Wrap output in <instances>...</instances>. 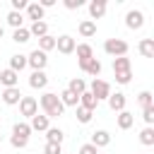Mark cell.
Returning <instances> with one entry per match:
<instances>
[{
  "instance_id": "cell-1",
  "label": "cell",
  "mask_w": 154,
  "mask_h": 154,
  "mask_svg": "<svg viewBox=\"0 0 154 154\" xmlns=\"http://www.w3.org/2000/svg\"><path fill=\"white\" fill-rule=\"evenodd\" d=\"M38 106L43 108V116L51 120V118H58V116H63V111H65V106L60 103V99H58V94H53V91H46L41 99H38Z\"/></svg>"
},
{
  "instance_id": "cell-2",
  "label": "cell",
  "mask_w": 154,
  "mask_h": 154,
  "mask_svg": "<svg viewBox=\"0 0 154 154\" xmlns=\"http://www.w3.org/2000/svg\"><path fill=\"white\" fill-rule=\"evenodd\" d=\"M87 89H89V94H91L96 101H103V99H108V96H111V84H108L106 79H101V77L91 79V84H89Z\"/></svg>"
},
{
  "instance_id": "cell-3",
  "label": "cell",
  "mask_w": 154,
  "mask_h": 154,
  "mask_svg": "<svg viewBox=\"0 0 154 154\" xmlns=\"http://www.w3.org/2000/svg\"><path fill=\"white\" fill-rule=\"evenodd\" d=\"M103 51H106L111 58L128 55V41H123V38H106V43H103Z\"/></svg>"
},
{
  "instance_id": "cell-4",
  "label": "cell",
  "mask_w": 154,
  "mask_h": 154,
  "mask_svg": "<svg viewBox=\"0 0 154 154\" xmlns=\"http://www.w3.org/2000/svg\"><path fill=\"white\" fill-rule=\"evenodd\" d=\"M26 65L34 70V72H43L46 70V65H48V53H43V51H31L29 55H26Z\"/></svg>"
},
{
  "instance_id": "cell-5",
  "label": "cell",
  "mask_w": 154,
  "mask_h": 154,
  "mask_svg": "<svg viewBox=\"0 0 154 154\" xmlns=\"http://www.w3.org/2000/svg\"><path fill=\"white\" fill-rule=\"evenodd\" d=\"M19 113H22L24 118H34V116L38 113V101H36L34 96H22V101H19Z\"/></svg>"
},
{
  "instance_id": "cell-6",
  "label": "cell",
  "mask_w": 154,
  "mask_h": 154,
  "mask_svg": "<svg viewBox=\"0 0 154 154\" xmlns=\"http://www.w3.org/2000/svg\"><path fill=\"white\" fill-rule=\"evenodd\" d=\"M75 38L72 36H67V34H63V36H55V48L63 53V55H70V53H75Z\"/></svg>"
},
{
  "instance_id": "cell-7",
  "label": "cell",
  "mask_w": 154,
  "mask_h": 154,
  "mask_svg": "<svg viewBox=\"0 0 154 154\" xmlns=\"http://www.w3.org/2000/svg\"><path fill=\"white\" fill-rule=\"evenodd\" d=\"M125 26H128V29H135V31L142 29V26H144V14H142L140 10H130V12L125 14Z\"/></svg>"
},
{
  "instance_id": "cell-8",
  "label": "cell",
  "mask_w": 154,
  "mask_h": 154,
  "mask_svg": "<svg viewBox=\"0 0 154 154\" xmlns=\"http://www.w3.org/2000/svg\"><path fill=\"white\" fill-rule=\"evenodd\" d=\"M22 91H19V87H10V89H2V94H0V99H2V103H7V106H17L19 101H22Z\"/></svg>"
},
{
  "instance_id": "cell-9",
  "label": "cell",
  "mask_w": 154,
  "mask_h": 154,
  "mask_svg": "<svg viewBox=\"0 0 154 154\" xmlns=\"http://www.w3.org/2000/svg\"><path fill=\"white\" fill-rule=\"evenodd\" d=\"M103 14H106V0H91V2H89V19L96 22V19H101Z\"/></svg>"
},
{
  "instance_id": "cell-10",
  "label": "cell",
  "mask_w": 154,
  "mask_h": 154,
  "mask_svg": "<svg viewBox=\"0 0 154 154\" xmlns=\"http://www.w3.org/2000/svg\"><path fill=\"white\" fill-rule=\"evenodd\" d=\"M29 128H31V132H34V130H36V132H46V130L51 128V120H48L43 113H41V116L36 113L34 118H29Z\"/></svg>"
},
{
  "instance_id": "cell-11",
  "label": "cell",
  "mask_w": 154,
  "mask_h": 154,
  "mask_svg": "<svg viewBox=\"0 0 154 154\" xmlns=\"http://www.w3.org/2000/svg\"><path fill=\"white\" fill-rule=\"evenodd\" d=\"M89 144H94L96 149L108 147V144H111V132H108V130H96V132H91V142H89Z\"/></svg>"
},
{
  "instance_id": "cell-12",
  "label": "cell",
  "mask_w": 154,
  "mask_h": 154,
  "mask_svg": "<svg viewBox=\"0 0 154 154\" xmlns=\"http://www.w3.org/2000/svg\"><path fill=\"white\" fill-rule=\"evenodd\" d=\"M0 84L5 87V89H10V87H17L19 84V75L14 72V70H0Z\"/></svg>"
},
{
  "instance_id": "cell-13",
  "label": "cell",
  "mask_w": 154,
  "mask_h": 154,
  "mask_svg": "<svg viewBox=\"0 0 154 154\" xmlns=\"http://www.w3.org/2000/svg\"><path fill=\"white\" fill-rule=\"evenodd\" d=\"M79 70L82 72H87V75H91L94 79L101 75V63L96 60V58H91V60H84V63H79Z\"/></svg>"
},
{
  "instance_id": "cell-14",
  "label": "cell",
  "mask_w": 154,
  "mask_h": 154,
  "mask_svg": "<svg viewBox=\"0 0 154 154\" xmlns=\"http://www.w3.org/2000/svg\"><path fill=\"white\" fill-rule=\"evenodd\" d=\"M106 101H108L111 111L120 113V111H125V101H128V99H125V94H123V91H116V94H111V96H108Z\"/></svg>"
},
{
  "instance_id": "cell-15",
  "label": "cell",
  "mask_w": 154,
  "mask_h": 154,
  "mask_svg": "<svg viewBox=\"0 0 154 154\" xmlns=\"http://www.w3.org/2000/svg\"><path fill=\"white\" fill-rule=\"evenodd\" d=\"M43 14H46V10H43L38 2H29V5H26V19H31V22H43Z\"/></svg>"
},
{
  "instance_id": "cell-16",
  "label": "cell",
  "mask_w": 154,
  "mask_h": 154,
  "mask_svg": "<svg viewBox=\"0 0 154 154\" xmlns=\"http://www.w3.org/2000/svg\"><path fill=\"white\" fill-rule=\"evenodd\" d=\"M29 87L31 89H46L48 87V75L46 72H31L29 75Z\"/></svg>"
},
{
  "instance_id": "cell-17",
  "label": "cell",
  "mask_w": 154,
  "mask_h": 154,
  "mask_svg": "<svg viewBox=\"0 0 154 154\" xmlns=\"http://www.w3.org/2000/svg\"><path fill=\"white\" fill-rule=\"evenodd\" d=\"M77 29H79V36H84V38H91V36L96 34V22H91V19H82Z\"/></svg>"
},
{
  "instance_id": "cell-18",
  "label": "cell",
  "mask_w": 154,
  "mask_h": 154,
  "mask_svg": "<svg viewBox=\"0 0 154 154\" xmlns=\"http://www.w3.org/2000/svg\"><path fill=\"white\" fill-rule=\"evenodd\" d=\"M132 70V63L128 55H120V58H113V75L116 72H130Z\"/></svg>"
},
{
  "instance_id": "cell-19",
  "label": "cell",
  "mask_w": 154,
  "mask_h": 154,
  "mask_svg": "<svg viewBox=\"0 0 154 154\" xmlns=\"http://www.w3.org/2000/svg\"><path fill=\"white\" fill-rule=\"evenodd\" d=\"M65 89H70L75 96H79V94H84V91H87V82H84L82 77H72V79H70V84H67Z\"/></svg>"
},
{
  "instance_id": "cell-20",
  "label": "cell",
  "mask_w": 154,
  "mask_h": 154,
  "mask_svg": "<svg viewBox=\"0 0 154 154\" xmlns=\"http://www.w3.org/2000/svg\"><path fill=\"white\" fill-rule=\"evenodd\" d=\"M58 99H60V103H63V106H75V108L79 106V96H75L70 89H63V91L58 94Z\"/></svg>"
},
{
  "instance_id": "cell-21",
  "label": "cell",
  "mask_w": 154,
  "mask_h": 154,
  "mask_svg": "<svg viewBox=\"0 0 154 154\" xmlns=\"http://www.w3.org/2000/svg\"><path fill=\"white\" fill-rule=\"evenodd\" d=\"M75 51H77V60H79V63H84V60H91V58H94V51H91V46H89V43H79V46H75Z\"/></svg>"
},
{
  "instance_id": "cell-22",
  "label": "cell",
  "mask_w": 154,
  "mask_h": 154,
  "mask_svg": "<svg viewBox=\"0 0 154 154\" xmlns=\"http://www.w3.org/2000/svg\"><path fill=\"white\" fill-rule=\"evenodd\" d=\"M24 67H26V55H22V53H14V55L10 58V70H14V72L19 75Z\"/></svg>"
},
{
  "instance_id": "cell-23",
  "label": "cell",
  "mask_w": 154,
  "mask_h": 154,
  "mask_svg": "<svg viewBox=\"0 0 154 154\" xmlns=\"http://www.w3.org/2000/svg\"><path fill=\"white\" fill-rule=\"evenodd\" d=\"M132 123H135V116H132L130 111H120V113H118V128H120V130H130Z\"/></svg>"
},
{
  "instance_id": "cell-24",
  "label": "cell",
  "mask_w": 154,
  "mask_h": 154,
  "mask_svg": "<svg viewBox=\"0 0 154 154\" xmlns=\"http://www.w3.org/2000/svg\"><path fill=\"white\" fill-rule=\"evenodd\" d=\"M79 106H82V108H87V111H94V108L99 106V101H96V99L89 94V89H87L84 94H79Z\"/></svg>"
},
{
  "instance_id": "cell-25",
  "label": "cell",
  "mask_w": 154,
  "mask_h": 154,
  "mask_svg": "<svg viewBox=\"0 0 154 154\" xmlns=\"http://www.w3.org/2000/svg\"><path fill=\"white\" fill-rule=\"evenodd\" d=\"M12 135H17V137H24V140H29V135H31V128H29V123H24V120L14 123V125H12Z\"/></svg>"
},
{
  "instance_id": "cell-26",
  "label": "cell",
  "mask_w": 154,
  "mask_h": 154,
  "mask_svg": "<svg viewBox=\"0 0 154 154\" xmlns=\"http://www.w3.org/2000/svg\"><path fill=\"white\" fill-rule=\"evenodd\" d=\"M46 140H48V142H53V144H63L65 132H63L60 128H48V130H46Z\"/></svg>"
},
{
  "instance_id": "cell-27",
  "label": "cell",
  "mask_w": 154,
  "mask_h": 154,
  "mask_svg": "<svg viewBox=\"0 0 154 154\" xmlns=\"http://www.w3.org/2000/svg\"><path fill=\"white\" fill-rule=\"evenodd\" d=\"M137 48H140V53L144 58H154V38H142Z\"/></svg>"
},
{
  "instance_id": "cell-28",
  "label": "cell",
  "mask_w": 154,
  "mask_h": 154,
  "mask_svg": "<svg viewBox=\"0 0 154 154\" xmlns=\"http://www.w3.org/2000/svg\"><path fill=\"white\" fill-rule=\"evenodd\" d=\"M29 34L41 38V36H46V34H48V24H46V22H31V26H29Z\"/></svg>"
},
{
  "instance_id": "cell-29",
  "label": "cell",
  "mask_w": 154,
  "mask_h": 154,
  "mask_svg": "<svg viewBox=\"0 0 154 154\" xmlns=\"http://www.w3.org/2000/svg\"><path fill=\"white\" fill-rule=\"evenodd\" d=\"M53 48H55V36L46 34V36H41V38H38V51L48 53V51H53Z\"/></svg>"
},
{
  "instance_id": "cell-30",
  "label": "cell",
  "mask_w": 154,
  "mask_h": 154,
  "mask_svg": "<svg viewBox=\"0 0 154 154\" xmlns=\"http://www.w3.org/2000/svg\"><path fill=\"white\" fill-rule=\"evenodd\" d=\"M140 142H142L144 147H152V144H154V128H149V125L142 128V130H140Z\"/></svg>"
},
{
  "instance_id": "cell-31",
  "label": "cell",
  "mask_w": 154,
  "mask_h": 154,
  "mask_svg": "<svg viewBox=\"0 0 154 154\" xmlns=\"http://www.w3.org/2000/svg\"><path fill=\"white\" fill-rule=\"evenodd\" d=\"M7 24L12 26V29H22V24H24V17H22V12H7Z\"/></svg>"
},
{
  "instance_id": "cell-32",
  "label": "cell",
  "mask_w": 154,
  "mask_h": 154,
  "mask_svg": "<svg viewBox=\"0 0 154 154\" xmlns=\"http://www.w3.org/2000/svg\"><path fill=\"white\" fill-rule=\"evenodd\" d=\"M29 38H31V34H29V29H26V26H22V29H14V31H12V41H14V43H26Z\"/></svg>"
},
{
  "instance_id": "cell-33",
  "label": "cell",
  "mask_w": 154,
  "mask_h": 154,
  "mask_svg": "<svg viewBox=\"0 0 154 154\" xmlns=\"http://www.w3.org/2000/svg\"><path fill=\"white\" fill-rule=\"evenodd\" d=\"M91 116H94V111H87V108H82V106H77V120H79L82 125H87V123L91 120Z\"/></svg>"
},
{
  "instance_id": "cell-34",
  "label": "cell",
  "mask_w": 154,
  "mask_h": 154,
  "mask_svg": "<svg viewBox=\"0 0 154 154\" xmlns=\"http://www.w3.org/2000/svg\"><path fill=\"white\" fill-rule=\"evenodd\" d=\"M142 118H144V123L152 128V123H154V103L152 106H144L142 108Z\"/></svg>"
},
{
  "instance_id": "cell-35",
  "label": "cell",
  "mask_w": 154,
  "mask_h": 154,
  "mask_svg": "<svg viewBox=\"0 0 154 154\" xmlns=\"http://www.w3.org/2000/svg\"><path fill=\"white\" fill-rule=\"evenodd\" d=\"M137 101H140V106L144 108V106H152V91H140V96H137Z\"/></svg>"
},
{
  "instance_id": "cell-36",
  "label": "cell",
  "mask_w": 154,
  "mask_h": 154,
  "mask_svg": "<svg viewBox=\"0 0 154 154\" xmlns=\"http://www.w3.org/2000/svg\"><path fill=\"white\" fill-rule=\"evenodd\" d=\"M43 154H63V144L46 142V147H43Z\"/></svg>"
},
{
  "instance_id": "cell-37",
  "label": "cell",
  "mask_w": 154,
  "mask_h": 154,
  "mask_svg": "<svg viewBox=\"0 0 154 154\" xmlns=\"http://www.w3.org/2000/svg\"><path fill=\"white\" fill-rule=\"evenodd\" d=\"M130 79H132V70L130 72H116V82L118 84H130Z\"/></svg>"
},
{
  "instance_id": "cell-38",
  "label": "cell",
  "mask_w": 154,
  "mask_h": 154,
  "mask_svg": "<svg viewBox=\"0 0 154 154\" xmlns=\"http://www.w3.org/2000/svg\"><path fill=\"white\" fill-rule=\"evenodd\" d=\"M26 142H29V140H24V137H17V135H12V137H10V144H12L14 149H22V147H26Z\"/></svg>"
},
{
  "instance_id": "cell-39",
  "label": "cell",
  "mask_w": 154,
  "mask_h": 154,
  "mask_svg": "<svg viewBox=\"0 0 154 154\" xmlns=\"http://www.w3.org/2000/svg\"><path fill=\"white\" fill-rule=\"evenodd\" d=\"M26 5H29V0H12V12H22V10H26Z\"/></svg>"
},
{
  "instance_id": "cell-40",
  "label": "cell",
  "mask_w": 154,
  "mask_h": 154,
  "mask_svg": "<svg viewBox=\"0 0 154 154\" xmlns=\"http://www.w3.org/2000/svg\"><path fill=\"white\" fill-rule=\"evenodd\" d=\"M63 5H65L67 10H79V7L84 5V0H63Z\"/></svg>"
},
{
  "instance_id": "cell-41",
  "label": "cell",
  "mask_w": 154,
  "mask_h": 154,
  "mask_svg": "<svg viewBox=\"0 0 154 154\" xmlns=\"http://www.w3.org/2000/svg\"><path fill=\"white\" fill-rule=\"evenodd\" d=\"M77 154H99V149H96L94 144H89V142H87V144H82V147H79V152H77Z\"/></svg>"
},
{
  "instance_id": "cell-42",
  "label": "cell",
  "mask_w": 154,
  "mask_h": 154,
  "mask_svg": "<svg viewBox=\"0 0 154 154\" xmlns=\"http://www.w3.org/2000/svg\"><path fill=\"white\" fill-rule=\"evenodd\" d=\"M2 36H5V29H2V24H0V38H2Z\"/></svg>"
},
{
  "instance_id": "cell-43",
  "label": "cell",
  "mask_w": 154,
  "mask_h": 154,
  "mask_svg": "<svg viewBox=\"0 0 154 154\" xmlns=\"http://www.w3.org/2000/svg\"><path fill=\"white\" fill-rule=\"evenodd\" d=\"M0 142H2V135H0Z\"/></svg>"
}]
</instances>
